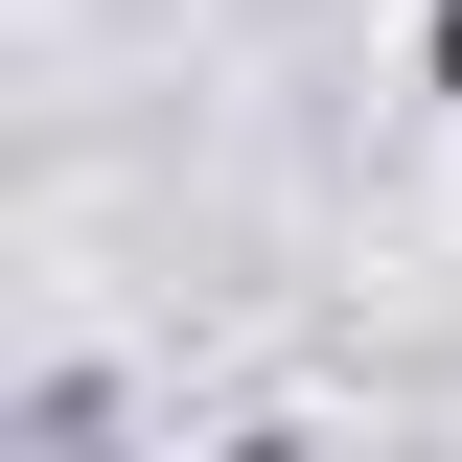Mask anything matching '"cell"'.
Here are the masks:
<instances>
[{"label":"cell","instance_id":"cell-1","mask_svg":"<svg viewBox=\"0 0 462 462\" xmlns=\"http://www.w3.org/2000/svg\"><path fill=\"white\" fill-rule=\"evenodd\" d=\"M416 93H439V116H462V0H416Z\"/></svg>","mask_w":462,"mask_h":462}]
</instances>
